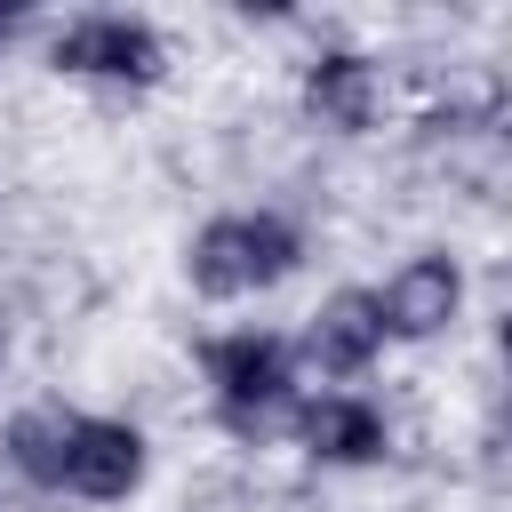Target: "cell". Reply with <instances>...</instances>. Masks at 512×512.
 Here are the masks:
<instances>
[{"instance_id": "1", "label": "cell", "mask_w": 512, "mask_h": 512, "mask_svg": "<svg viewBox=\"0 0 512 512\" xmlns=\"http://www.w3.org/2000/svg\"><path fill=\"white\" fill-rule=\"evenodd\" d=\"M304 240L288 216L272 208H232V216H208L192 240H184V280L200 296H256V288H280L296 272Z\"/></svg>"}, {"instance_id": "2", "label": "cell", "mask_w": 512, "mask_h": 512, "mask_svg": "<svg viewBox=\"0 0 512 512\" xmlns=\"http://www.w3.org/2000/svg\"><path fill=\"white\" fill-rule=\"evenodd\" d=\"M48 64L72 72V80H120V88H152L168 72V40L152 16H128V8H88L72 24H56L48 40Z\"/></svg>"}, {"instance_id": "3", "label": "cell", "mask_w": 512, "mask_h": 512, "mask_svg": "<svg viewBox=\"0 0 512 512\" xmlns=\"http://www.w3.org/2000/svg\"><path fill=\"white\" fill-rule=\"evenodd\" d=\"M208 392H216V416L232 432H264L296 400V352L264 328H232L208 344Z\"/></svg>"}, {"instance_id": "4", "label": "cell", "mask_w": 512, "mask_h": 512, "mask_svg": "<svg viewBox=\"0 0 512 512\" xmlns=\"http://www.w3.org/2000/svg\"><path fill=\"white\" fill-rule=\"evenodd\" d=\"M144 432L128 416H88L72 408V440H64V488L56 496H80V504H128L144 488Z\"/></svg>"}, {"instance_id": "5", "label": "cell", "mask_w": 512, "mask_h": 512, "mask_svg": "<svg viewBox=\"0 0 512 512\" xmlns=\"http://www.w3.org/2000/svg\"><path fill=\"white\" fill-rule=\"evenodd\" d=\"M456 312H464V264L440 256V248L408 256V264L376 288V320H384V336H400V344H424V336L456 328Z\"/></svg>"}, {"instance_id": "6", "label": "cell", "mask_w": 512, "mask_h": 512, "mask_svg": "<svg viewBox=\"0 0 512 512\" xmlns=\"http://www.w3.org/2000/svg\"><path fill=\"white\" fill-rule=\"evenodd\" d=\"M304 112H312L320 128H336V136H368L376 112H384V72H376V56H360V48H320V56L304 64Z\"/></svg>"}, {"instance_id": "7", "label": "cell", "mask_w": 512, "mask_h": 512, "mask_svg": "<svg viewBox=\"0 0 512 512\" xmlns=\"http://www.w3.org/2000/svg\"><path fill=\"white\" fill-rule=\"evenodd\" d=\"M384 320H376V288H336V296H320V312H312V328H304V360L320 368V376H368L376 360H384Z\"/></svg>"}, {"instance_id": "8", "label": "cell", "mask_w": 512, "mask_h": 512, "mask_svg": "<svg viewBox=\"0 0 512 512\" xmlns=\"http://www.w3.org/2000/svg\"><path fill=\"white\" fill-rule=\"evenodd\" d=\"M296 432H304V448H312L320 464H376V456L392 448L384 408L360 400V392H320V400H304Z\"/></svg>"}, {"instance_id": "9", "label": "cell", "mask_w": 512, "mask_h": 512, "mask_svg": "<svg viewBox=\"0 0 512 512\" xmlns=\"http://www.w3.org/2000/svg\"><path fill=\"white\" fill-rule=\"evenodd\" d=\"M64 440H72V408H64V400L16 408V416H8V432H0L8 464H16L32 488H64Z\"/></svg>"}, {"instance_id": "10", "label": "cell", "mask_w": 512, "mask_h": 512, "mask_svg": "<svg viewBox=\"0 0 512 512\" xmlns=\"http://www.w3.org/2000/svg\"><path fill=\"white\" fill-rule=\"evenodd\" d=\"M16 32H24V8H0V48H8Z\"/></svg>"}, {"instance_id": "11", "label": "cell", "mask_w": 512, "mask_h": 512, "mask_svg": "<svg viewBox=\"0 0 512 512\" xmlns=\"http://www.w3.org/2000/svg\"><path fill=\"white\" fill-rule=\"evenodd\" d=\"M0 360H8V320H0Z\"/></svg>"}]
</instances>
